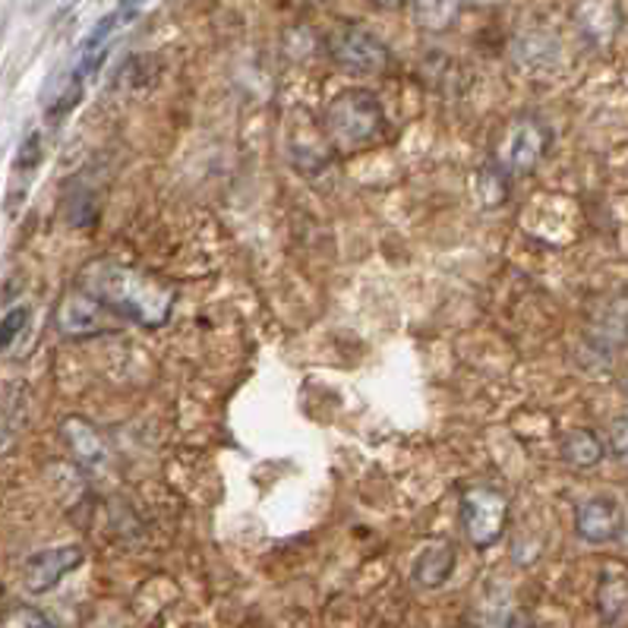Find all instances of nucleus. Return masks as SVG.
I'll list each match as a JSON object with an SVG mask.
<instances>
[{
  "label": "nucleus",
  "mask_w": 628,
  "mask_h": 628,
  "mask_svg": "<svg viewBox=\"0 0 628 628\" xmlns=\"http://www.w3.org/2000/svg\"><path fill=\"white\" fill-rule=\"evenodd\" d=\"M606 445L616 458L628 462V418H619L609 423V433H606Z\"/></svg>",
  "instance_id": "nucleus-19"
},
{
  "label": "nucleus",
  "mask_w": 628,
  "mask_h": 628,
  "mask_svg": "<svg viewBox=\"0 0 628 628\" xmlns=\"http://www.w3.org/2000/svg\"><path fill=\"white\" fill-rule=\"evenodd\" d=\"M83 546L76 543H67V546H51V550H42L35 556L25 559L23 565V584L29 594H47L51 587H57L64 575H71L73 569L83 565Z\"/></svg>",
  "instance_id": "nucleus-8"
},
{
  "label": "nucleus",
  "mask_w": 628,
  "mask_h": 628,
  "mask_svg": "<svg viewBox=\"0 0 628 628\" xmlns=\"http://www.w3.org/2000/svg\"><path fill=\"white\" fill-rule=\"evenodd\" d=\"M575 23L582 29V35L594 45H609L619 32L622 13L616 0H578L575 7Z\"/></svg>",
  "instance_id": "nucleus-11"
},
{
  "label": "nucleus",
  "mask_w": 628,
  "mask_h": 628,
  "mask_svg": "<svg viewBox=\"0 0 628 628\" xmlns=\"http://www.w3.org/2000/svg\"><path fill=\"white\" fill-rule=\"evenodd\" d=\"M323 127H326V140L332 152L342 159L367 152V149L386 140V133H389V120H386V111H382L376 93L357 89V86H350L328 101Z\"/></svg>",
  "instance_id": "nucleus-2"
},
{
  "label": "nucleus",
  "mask_w": 628,
  "mask_h": 628,
  "mask_svg": "<svg viewBox=\"0 0 628 628\" xmlns=\"http://www.w3.org/2000/svg\"><path fill=\"white\" fill-rule=\"evenodd\" d=\"M140 3L142 0H120L108 17L98 20V25L89 32V39L83 42V51H79V64H76V71H73V79H76V83H86L89 76L98 73V67H101L105 57H108V45H111L115 32L137 17Z\"/></svg>",
  "instance_id": "nucleus-7"
},
{
  "label": "nucleus",
  "mask_w": 628,
  "mask_h": 628,
  "mask_svg": "<svg viewBox=\"0 0 628 628\" xmlns=\"http://www.w3.org/2000/svg\"><path fill=\"white\" fill-rule=\"evenodd\" d=\"M559 452H562V458L572 467L587 470V467H597L604 462L606 445L604 440H600L597 433H591V430H569V433L562 436V443H559Z\"/></svg>",
  "instance_id": "nucleus-14"
},
{
  "label": "nucleus",
  "mask_w": 628,
  "mask_h": 628,
  "mask_svg": "<svg viewBox=\"0 0 628 628\" xmlns=\"http://www.w3.org/2000/svg\"><path fill=\"white\" fill-rule=\"evenodd\" d=\"M64 443L71 445L73 458H76V465L83 467V470L98 474V470L108 467V458H111V455H108V445L95 433L93 423H86L83 418L64 420Z\"/></svg>",
  "instance_id": "nucleus-10"
},
{
  "label": "nucleus",
  "mask_w": 628,
  "mask_h": 628,
  "mask_svg": "<svg viewBox=\"0 0 628 628\" xmlns=\"http://www.w3.org/2000/svg\"><path fill=\"white\" fill-rule=\"evenodd\" d=\"M553 133L550 127L534 115L515 117L512 123L502 130V137L496 142L492 164L506 174V177H524L537 171V164L546 159Z\"/></svg>",
  "instance_id": "nucleus-3"
},
{
  "label": "nucleus",
  "mask_w": 628,
  "mask_h": 628,
  "mask_svg": "<svg viewBox=\"0 0 628 628\" xmlns=\"http://www.w3.org/2000/svg\"><path fill=\"white\" fill-rule=\"evenodd\" d=\"M76 284L86 288L108 313L145 328L164 326L174 306V288H167L155 275H145L140 269L120 266L111 259H98L86 266Z\"/></svg>",
  "instance_id": "nucleus-1"
},
{
  "label": "nucleus",
  "mask_w": 628,
  "mask_h": 628,
  "mask_svg": "<svg viewBox=\"0 0 628 628\" xmlns=\"http://www.w3.org/2000/svg\"><path fill=\"white\" fill-rule=\"evenodd\" d=\"M626 528V512L613 496H591L575 512V534L587 543H613Z\"/></svg>",
  "instance_id": "nucleus-9"
},
{
  "label": "nucleus",
  "mask_w": 628,
  "mask_h": 628,
  "mask_svg": "<svg viewBox=\"0 0 628 628\" xmlns=\"http://www.w3.org/2000/svg\"><path fill=\"white\" fill-rule=\"evenodd\" d=\"M0 628H61L47 613L29 604H10L0 616Z\"/></svg>",
  "instance_id": "nucleus-16"
},
{
  "label": "nucleus",
  "mask_w": 628,
  "mask_h": 628,
  "mask_svg": "<svg viewBox=\"0 0 628 628\" xmlns=\"http://www.w3.org/2000/svg\"><path fill=\"white\" fill-rule=\"evenodd\" d=\"M480 196H484V206H489V209H499L506 203V196H509V177L496 164L480 171Z\"/></svg>",
  "instance_id": "nucleus-17"
},
{
  "label": "nucleus",
  "mask_w": 628,
  "mask_h": 628,
  "mask_svg": "<svg viewBox=\"0 0 628 628\" xmlns=\"http://www.w3.org/2000/svg\"><path fill=\"white\" fill-rule=\"evenodd\" d=\"M54 326L64 338H89V335H98V332H108V310L95 301L86 288L73 284L57 303Z\"/></svg>",
  "instance_id": "nucleus-6"
},
{
  "label": "nucleus",
  "mask_w": 628,
  "mask_h": 628,
  "mask_svg": "<svg viewBox=\"0 0 628 628\" xmlns=\"http://www.w3.org/2000/svg\"><path fill=\"white\" fill-rule=\"evenodd\" d=\"M465 0H414V17L426 32H445L462 17Z\"/></svg>",
  "instance_id": "nucleus-15"
},
{
  "label": "nucleus",
  "mask_w": 628,
  "mask_h": 628,
  "mask_svg": "<svg viewBox=\"0 0 628 628\" xmlns=\"http://www.w3.org/2000/svg\"><path fill=\"white\" fill-rule=\"evenodd\" d=\"M25 323H29V306H17V310H10V313L0 320V350H7L20 338Z\"/></svg>",
  "instance_id": "nucleus-18"
},
{
  "label": "nucleus",
  "mask_w": 628,
  "mask_h": 628,
  "mask_svg": "<svg viewBox=\"0 0 628 628\" xmlns=\"http://www.w3.org/2000/svg\"><path fill=\"white\" fill-rule=\"evenodd\" d=\"M609 326L616 328L622 338H628V291L622 297H616L609 306Z\"/></svg>",
  "instance_id": "nucleus-20"
},
{
  "label": "nucleus",
  "mask_w": 628,
  "mask_h": 628,
  "mask_svg": "<svg viewBox=\"0 0 628 628\" xmlns=\"http://www.w3.org/2000/svg\"><path fill=\"white\" fill-rule=\"evenodd\" d=\"M328 54L342 71L357 76H382L392 67V51L386 42L360 25H338L328 35Z\"/></svg>",
  "instance_id": "nucleus-5"
},
{
  "label": "nucleus",
  "mask_w": 628,
  "mask_h": 628,
  "mask_svg": "<svg viewBox=\"0 0 628 628\" xmlns=\"http://www.w3.org/2000/svg\"><path fill=\"white\" fill-rule=\"evenodd\" d=\"M455 559H458V553H455L452 540H430L420 550V556L414 559V582L420 587H426V591L443 587L455 572Z\"/></svg>",
  "instance_id": "nucleus-12"
},
{
  "label": "nucleus",
  "mask_w": 628,
  "mask_h": 628,
  "mask_svg": "<svg viewBox=\"0 0 628 628\" xmlns=\"http://www.w3.org/2000/svg\"><path fill=\"white\" fill-rule=\"evenodd\" d=\"M458 515H462V528H465L470 546L477 550H489L492 543H499L506 528H509V499L506 492L496 487H467L458 502Z\"/></svg>",
  "instance_id": "nucleus-4"
},
{
  "label": "nucleus",
  "mask_w": 628,
  "mask_h": 628,
  "mask_svg": "<svg viewBox=\"0 0 628 628\" xmlns=\"http://www.w3.org/2000/svg\"><path fill=\"white\" fill-rule=\"evenodd\" d=\"M597 606L606 626H628V575L622 572H604L597 587Z\"/></svg>",
  "instance_id": "nucleus-13"
},
{
  "label": "nucleus",
  "mask_w": 628,
  "mask_h": 628,
  "mask_svg": "<svg viewBox=\"0 0 628 628\" xmlns=\"http://www.w3.org/2000/svg\"><path fill=\"white\" fill-rule=\"evenodd\" d=\"M372 3H376V7H382V10H398L404 0H372Z\"/></svg>",
  "instance_id": "nucleus-21"
}]
</instances>
